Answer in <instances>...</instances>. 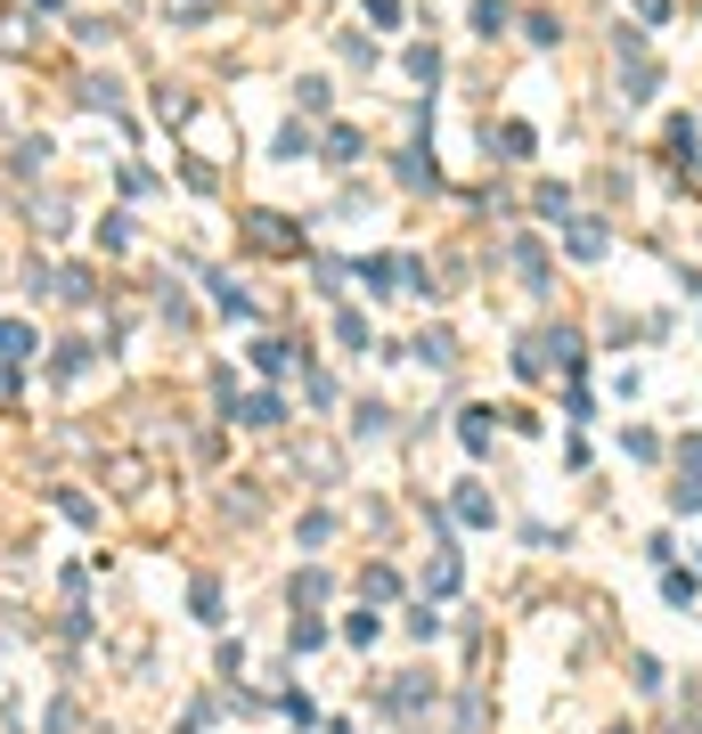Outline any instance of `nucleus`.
I'll return each mask as SVG.
<instances>
[{"instance_id": "f257e3e1", "label": "nucleus", "mask_w": 702, "mask_h": 734, "mask_svg": "<svg viewBox=\"0 0 702 734\" xmlns=\"http://www.w3.org/2000/svg\"><path fill=\"white\" fill-rule=\"evenodd\" d=\"M245 237H254L262 254H286V245H295V228H286V213H245Z\"/></svg>"}, {"instance_id": "423d86ee", "label": "nucleus", "mask_w": 702, "mask_h": 734, "mask_svg": "<svg viewBox=\"0 0 702 734\" xmlns=\"http://www.w3.org/2000/svg\"><path fill=\"white\" fill-rule=\"evenodd\" d=\"M278 401H270V392H254V401H237V425H278Z\"/></svg>"}, {"instance_id": "9d476101", "label": "nucleus", "mask_w": 702, "mask_h": 734, "mask_svg": "<svg viewBox=\"0 0 702 734\" xmlns=\"http://www.w3.org/2000/svg\"><path fill=\"white\" fill-rule=\"evenodd\" d=\"M189 604H196V620H221V579H196Z\"/></svg>"}, {"instance_id": "39448f33", "label": "nucleus", "mask_w": 702, "mask_h": 734, "mask_svg": "<svg viewBox=\"0 0 702 734\" xmlns=\"http://www.w3.org/2000/svg\"><path fill=\"white\" fill-rule=\"evenodd\" d=\"M82 368H91V343H57V360H50V375H57V384H74Z\"/></svg>"}, {"instance_id": "20e7f679", "label": "nucleus", "mask_w": 702, "mask_h": 734, "mask_svg": "<svg viewBox=\"0 0 702 734\" xmlns=\"http://www.w3.org/2000/svg\"><path fill=\"white\" fill-rule=\"evenodd\" d=\"M204 286H213V302H221V310H237V319H254V294H245L237 278H204Z\"/></svg>"}, {"instance_id": "f03ea898", "label": "nucleus", "mask_w": 702, "mask_h": 734, "mask_svg": "<svg viewBox=\"0 0 702 734\" xmlns=\"http://www.w3.org/2000/svg\"><path fill=\"white\" fill-rule=\"evenodd\" d=\"M33 343H41V334H33L25 319H0V360H9V368H17V360H33Z\"/></svg>"}, {"instance_id": "ddd939ff", "label": "nucleus", "mask_w": 702, "mask_h": 734, "mask_svg": "<svg viewBox=\"0 0 702 734\" xmlns=\"http://www.w3.org/2000/svg\"><path fill=\"white\" fill-rule=\"evenodd\" d=\"M458 433H466V449H490V408H466Z\"/></svg>"}, {"instance_id": "7ed1b4c3", "label": "nucleus", "mask_w": 702, "mask_h": 734, "mask_svg": "<svg viewBox=\"0 0 702 734\" xmlns=\"http://www.w3.org/2000/svg\"><path fill=\"white\" fill-rule=\"evenodd\" d=\"M74 98H82V107H107V115L123 107V91H115L107 74H82V82H74Z\"/></svg>"}, {"instance_id": "f8f14e48", "label": "nucleus", "mask_w": 702, "mask_h": 734, "mask_svg": "<svg viewBox=\"0 0 702 734\" xmlns=\"http://www.w3.org/2000/svg\"><path fill=\"white\" fill-rule=\"evenodd\" d=\"M98 245H107V254H123V245H131V221L107 213V221H98Z\"/></svg>"}, {"instance_id": "4468645a", "label": "nucleus", "mask_w": 702, "mask_h": 734, "mask_svg": "<svg viewBox=\"0 0 702 734\" xmlns=\"http://www.w3.org/2000/svg\"><path fill=\"white\" fill-rule=\"evenodd\" d=\"M163 17H172V25H196V17H213V0H163Z\"/></svg>"}, {"instance_id": "1a4fd4ad", "label": "nucleus", "mask_w": 702, "mask_h": 734, "mask_svg": "<svg viewBox=\"0 0 702 734\" xmlns=\"http://www.w3.org/2000/svg\"><path fill=\"white\" fill-rule=\"evenodd\" d=\"M572 254L596 262V254H605V228H596V221H572Z\"/></svg>"}, {"instance_id": "6e6552de", "label": "nucleus", "mask_w": 702, "mask_h": 734, "mask_svg": "<svg viewBox=\"0 0 702 734\" xmlns=\"http://www.w3.org/2000/svg\"><path fill=\"white\" fill-rule=\"evenodd\" d=\"M254 368L262 375H286V368H295V343H254Z\"/></svg>"}, {"instance_id": "0eeeda50", "label": "nucleus", "mask_w": 702, "mask_h": 734, "mask_svg": "<svg viewBox=\"0 0 702 734\" xmlns=\"http://www.w3.org/2000/svg\"><path fill=\"white\" fill-rule=\"evenodd\" d=\"M327 163H360V131H351V123L327 131Z\"/></svg>"}, {"instance_id": "9b49d317", "label": "nucleus", "mask_w": 702, "mask_h": 734, "mask_svg": "<svg viewBox=\"0 0 702 734\" xmlns=\"http://www.w3.org/2000/svg\"><path fill=\"white\" fill-rule=\"evenodd\" d=\"M417 360H433V368H449V360H458V343H449V334H442V327H433V334H425V343H417Z\"/></svg>"}]
</instances>
